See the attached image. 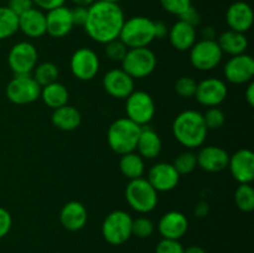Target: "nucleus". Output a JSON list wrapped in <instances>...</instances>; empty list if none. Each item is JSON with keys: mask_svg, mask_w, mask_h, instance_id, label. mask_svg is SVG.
<instances>
[{"mask_svg": "<svg viewBox=\"0 0 254 253\" xmlns=\"http://www.w3.org/2000/svg\"><path fill=\"white\" fill-rule=\"evenodd\" d=\"M124 21V12L118 2L96 0L88 6V15L83 27L93 41L104 45L118 39Z\"/></svg>", "mask_w": 254, "mask_h": 253, "instance_id": "1", "label": "nucleus"}, {"mask_svg": "<svg viewBox=\"0 0 254 253\" xmlns=\"http://www.w3.org/2000/svg\"><path fill=\"white\" fill-rule=\"evenodd\" d=\"M208 129L202 113L195 109H186L179 113L173 122V134L176 140L188 149L202 146L207 138Z\"/></svg>", "mask_w": 254, "mask_h": 253, "instance_id": "2", "label": "nucleus"}, {"mask_svg": "<svg viewBox=\"0 0 254 253\" xmlns=\"http://www.w3.org/2000/svg\"><path fill=\"white\" fill-rule=\"evenodd\" d=\"M140 131L141 126L127 117L116 119L107 130L109 148L119 155L135 151Z\"/></svg>", "mask_w": 254, "mask_h": 253, "instance_id": "3", "label": "nucleus"}, {"mask_svg": "<svg viewBox=\"0 0 254 253\" xmlns=\"http://www.w3.org/2000/svg\"><path fill=\"white\" fill-rule=\"evenodd\" d=\"M119 40L128 49L148 47L155 40L154 21L146 16H133L124 21Z\"/></svg>", "mask_w": 254, "mask_h": 253, "instance_id": "4", "label": "nucleus"}, {"mask_svg": "<svg viewBox=\"0 0 254 253\" xmlns=\"http://www.w3.org/2000/svg\"><path fill=\"white\" fill-rule=\"evenodd\" d=\"M126 200L136 212L149 213L158 205L159 196L145 178H139L130 180L126 186Z\"/></svg>", "mask_w": 254, "mask_h": 253, "instance_id": "5", "label": "nucleus"}, {"mask_svg": "<svg viewBox=\"0 0 254 253\" xmlns=\"http://www.w3.org/2000/svg\"><path fill=\"white\" fill-rule=\"evenodd\" d=\"M156 63L155 54L149 47H136L128 50L122 61V69L135 81L150 76L155 71Z\"/></svg>", "mask_w": 254, "mask_h": 253, "instance_id": "6", "label": "nucleus"}, {"mask_svg": "<svg viewBox=\"0 0 254 253\" xmlns=\"http://www.w3.org/2000/svg\"><path fill=\"white\" fill-rule=\"evenodd\" d=\"M133 218L123 210L112 211L102 223V236L112 246H121L131 237Z\"/></svg>", "mask_w": 254, "mask_h": 253, "instance_id": "7", "label": "nucleus"}, {"mask_svg": "<svg viewBox=\"0 0 254 253\" xmlns=\"http://www.w3.org/2000/svg\"><path fill=\"white\" fill-rule=\"evenodd\" d=\"M41 87L31 74H14L5 88L6 98L16 106H26L40 98Z\"/></svg>", "mask_w": 254, "mask_h": 253, "instance_id": "8", "label": "nucleus"}, {"mask_svg": "<svg viewBox=\"0 0 254 253\" xmlns=\"http://www.w3.org/2000/svg\"><path fill=\"white\" fill-rule=\"evenodd\" d=\"M155 102L145 91H133L126 98L127 118L138 126H148L155 116Z\"/></svg>", "mask_w": 254, "mask_h": 253, "instance_id": "9", "label": "nucleus"}, {"mask_svg": "<svg viewBox=\"0 0 254 253\" xmlns=\"http://www.w3.org/2000/svg\"><path fill=\"white\" fill-rule=\"evenodd\" d=\"M190 62L198 71H211L221 63L223 57L222 50L216 40H200L193 44L190 50Z\"/></svg>", "mask_w": 254, "mask_h": 253, "instance_id": "10", "label": "nucleus"}, {"mask_svg": "<svg viewBox=\"0 0 254 253\" xmlns=\"http://www.w3.org/2000/svg\"><path fill=\"white\" fill-rule=\"evenodd\" d=\"M37 60L39 54L36 47L29 41L16 42L7 54V64L14 74H31Z\"/></svg>", "mask_w": 254, "mask_h": 253, "instance_id": "11", "label": "nucleus"}, {"mask_svg": "<svg viewBox=\"0 0 254 253\" xmlns=\"http://www.w3.org/2000/svg\"><path fill=\"white\" fill-rule=\"evenodd\" d=\"M101 61L96 52L88 47H79L72 54L69 69L73 77L79 81H92L98 74Z\"/></svg>", "mask_w": 254, "mask_h": 253, "instance_id": "12", "label": "nucleus"}, {"mask_svg": "<svg viewBox=\"0 0 254 253\" xmlns=\"http://www.w3.org/2000/svg\"><path fill=\"white\" fill-rule=\"evenodd\" d=\"M225 78L232 84L250 83L254 77V60L251 55L231 56L223 67Z\"/></svg>", "mask_w": 254, "mask_h": 253, "instance_id": "13", "label": "nucleus"}, {"mask_svg": "<svg viewBox=\"0 0 254 253\" xmlns=\"http://www.w3.org/2000/svg\"><path fill=\"white\" fill-rule=\"evenodd\" d=\"M228 94L227 84L225 81L216 77L205 78L197 83L195 98L201 106L218 107L226 101Z\"/></svg>", "mask_w": 254, "mask_h": 253, "instance_id": "14", "label": "nucleus"}, {"mask_svg": "<svg viewBox=\"0 0 254 253\" xmlns=\"http://www.w3.org/2000/svg\"><path fill=\"white\" fill-rule=\"evenodd\" d=\"M146 180L158 192H169L179 185L180 175L173 164L158 163L149 169Z\"/></svg>", "mask_w": 254, "mask_h": 253, "instance_id": "15", "label": "nucleus"}, {"mask_svg": "<svg viewBox=\"0 0 254 253\" xmlns=\"http://www.w3.org/2000/svg\"><path fill=\"white\" fill-rule=\"evenodd\" d=\"M102 84L106 93L117 99H126L134 91V79L122 68L109 69Z\"/></svg>", "mask_w": 254, "mask_h": 253, "instance_id": "16", "label": "nucleus"}, {"mask_svg": "<svg viewBox=\"0 0 254 253\" xmlns=\"http://www.w3.org/2000/svg\"><path fill=\"white\" fill-rule=\"evenodd\" d=\"M228 169L238 184H251L254 179V154L250 149H240L230 155Z\"/></svg>", "mask_w": 254, "mask_h": 253, "instance_id": "17", "label": "nucleus"}, {"mask_svg": "<svg viewBox=\"0 0 254 253\" xmlns=\"http://www.w3.org/2000/svg\"><path fill=\"white\" fill-rule=\"evenodd\" d=\"M46 16V34L54 39H62L67 36L73 29V21L71 16V9L64 5L49 10Z\"/></svg>", "mask_w": 254, "mask_h": 253, "instance_id": "18", "label": "nucleus"}, {"mask_svg": "<svg viewBox=\"0 0 254 253\" xmlns=\"http://www.w3.org/2000/svg\"><path fill=\"white\" fill-rule=\"evenodd\" d=\"M197 166L207 173H221L227 169L230 154L217 145H207L200 149L197 154Z\"/></svg>", "mask_w": 254, "mask_h": 253, "instance_id": "19", "label": "nucleus"}, {"mask_svg": "<svg viewBox=\"0 0 254 253\" xmlns=\"http://www.w3.org/2000/svg\"><path fill=\"white\" fill-rule=\"evenodd\" d=\"M253 20L252 6L246 1L232 2L226 11V22L233 31L246 34L252 27Z\"/></svg>", "mask_w": 254, "mask_h": 253, "instance_id": "20", "label": "nucleus"}, {"mask_svg": "<svg viewBox=\"0 0 254 253\" xmlns=\"http://www.w3.org/2000/svg\"><path fill=\"white\" fill-rule=\"evenodd\" d=\"M189 230V220L183 212L169 211L164 213L158 223V231L163 238L180 240Z\"/></svg>", "mask_w": 254, "mask_h": 253, "instance_id": "21", "label": "nucleus"}, {"mask_svg": "<svg viewBox=\"0 0 254 253\" xmlns=\"http://www.w3.org/2000/svg\"><path fill=\"white\" fill-rule=\"evenodd\" d=\"M88 212L86 206L79 201H68L60 211V222L62 227L71 232H77L86 226Z\"/></svg>", "mask_w": 254, "mask_h": 253, "instance_id": "22", "label": "nucleus"}, {"mask_svg": "<svg viewBox=\"0 0 254 253\" xmlns=\"http://www.w3.org/2000/svg\"><path fill=\"white\" fill-rule=\"evenodd\" d=\"M19 30L30 39H39L46 35L45 12L37 7H31L19 15Z\"/></svg>", "mask_w": 254, "mask_h": 253, "instance_id": "23", "label": "nucleus"}, {"mask_svg": "<svg viewBox=\"0 0 254 253\" xmlns=\"http://www.w3.org/2000/svg\"><path fill=\"white\" fill-rule=\"evenodd\" d=\"M163 143L159 134L149 126H141L140 135L136 143V153L145 160H151L160 155Z\"/></svg>", "mask_w": 254, "mask_h": 253, "instance_id": "24", "label": "nucleus"}, {"mask_svg": "<svg viewBox=\"0 0 254 253\" xmlns=\"http://www.w3.org/2000/svg\"><path fill=\"white\" fill-rule=\"evenodd\" d=\"M169 41L171 46L178 51H189L196 42V27L186 22L176 21L169 29Z\"/></svg>", "mask_w": 254, "mask_h": 253, "instance_id": "25", "label": "nucleus"}, {"mask_svg": "<svg viewBox=\"0 0 254 253\" xmlns=\"http://www.w3.org/2000/svg\"><path fill=\"white\" fill-rule=\"evenodd\" d=\"M51 122L60 130L72 131L81 126L82 116L76 107L66 104V106L54 109Z\"/></svg>", "mask_w": 254, "mask_h": 253, "instance_id": "26", "label": "nucleus"}, {"mask_svg": "<svg viewBox=\"0 0 254 253\" xmlns=\"http://www.w3.org/2000/svg\"><path fill=\"white\" fill-rule=\"evenodd\" d=\"M217 44L223 54L236 56V55L246 54L250 42H248L246 34H243V32L227 30L218 36Z\"/></svg>", "mask_w": 254, "mask_h": 253, "instance_id": "27", "label": "nucleus"}, {"mask_svg": "<svg viewBox=\"0 0 254 253\" xmlns=\"http://www.w3.org/2000/svg\"><path fill=\"white\" fill-rule=\"evenodd\" d=\"M40 98L42 99V102H44L49 108H51L52 111H54V109L68 104L69 92L64 84L56 81L54 82V83H50L47 84V86L41 87Z\"/></svg>", "mask_w": 254, "mask_h": 253, "instance_id": "28", "label": "nucleus"}, {"mask_svg": "<svg viewBox=\"0 0 254 253\" xmlns=\"http://www.w3.org/2000/svg\"><path fill=\"white\" fill-rule=\"evenodd\" d=\"M119 170H121L122 175L126 176L129 180L143 178L144 173H145V163L138 153L131 151V153L121 155Z\"/></svg>", "mask_w": 254, "mask_h": 253, "instance_id": "29", "label": "nucleus"}, {"mask_svg": "<svg viewBox=\"0 0 254 253\" xmlns=\"http://www.w3.org/2000/svg\"><path fill=\"white\" fill-rule=\"evenodd\" d=\"M59 67L54 62H42L35 66L34 71L31 72V76L35 81L39 83L40 87H45L50 83H54L59 78Z\"/></svg>", "mask_w": 254, "mask_h": 253, "instance_id": "30", "label": "nucleus"}, {"mask_svg": "<svg viewBox=\"0 0 254 253\" xmlns=\"http://www.w3.org/2000/svg\"><path fill=\"white\" fill-rule=\"evenodd\" d=\"M19 31V16L7 6H0V41Z\"/></svg>", "mask_w": 254, "mask_h": 253, "instance_id": "31", "label": "nucleus"}, {"mask_svg": "<svg viewBox=\"0 0 254 253\" xmlns=\"http://www.w3.org/2000/svg\"><path fill=\"white\" fill-rule=\"evenodd\" d=\"M235 202L242 212L254 210V189L251 184H240L235 191Z\"/></svg>", "mask_w": 254, "mask_h": 253, "instance_id": "32", "label": "nucleus"}, {"mask_svg": "<svg viewBox=\"0 0 254 253\" xmlns=\"http://www.w3.org/2000/svg\"><path fill=\"white\" fill-rule=\"evenodd\" d=\"M174 168L179 175H189L197 168V158L196 154L190 150H185L179 154L173 163Z\"/></svg>", "mask_w": 254, "mask_h": 253, "instance_id": "33", "label": "nucleus"}, {"mask_svg": "<svg viewBox=\"0 0 254 253\" xmlns=\"http://www.w3.org/2000/svg\"><path fill=\"white\" fill-rule=\"evenodd\" d=\"M196 88H197V82L190 76L179 77L174 84L175 93L181 98H191L195 97Z\"/></svg>", "mask_w": 254, "mask_h": 253, "instance_id": "34", "label": "nucleus"}, {"mask_svg": "<svg viewBox=\"0 0 254 253\" xmlns=\"http://www.w3.org/2000/svg\"><path fill=\"white\" fill-rule=\"evenodd\" d=\"M202 116L203 122H205L206 124V128H207L208 130L220 129L226 122L225 112L221 108H218V107H210Z\"/></svg>", "mask_w": 254, "mask_h": 253, "instance_id": "35", "label": "nucleus"}, {"mask_svg": "<svg viewBox=\"0 0 254 253\" xmlns=\"http://www.w3.org/2000/svg\"><path fill=\"white\" fill-rule=\"evenodd\" d=\"M128 50V47H127L119 39L112 40V41L104 44V54H106L107 59L114 62L123 61Z\"/></svg>", "mask_w": 254, "mask_h": 253, "instance_id": "36", "label": "nucleus"}, {"mask_svg": "<svg viewBox=\"0 0 254 253\" xmlns=\"http://www.w3.org/2000/svg\"><path fill=\"white\" fill-rule=\"evenodd\" d=\"M154 223L148 217H138L131 223V236L138 238H148L154 233Z\"/></svg>", "mask_w": 254, "mask_h": 253, "instance_id": "37", "label": "nucleus"}, {"mask_svg": "<svg viewBox=\"0 0 254 253\" xmlns=\"http://www.w3.org/2000/svg\"><path fill=\"white\" fill-rule=\"evenodd\" d=\"M161 7L171 15L180 16L185 10L191 6V0H159Z\"/></svg>", "mask_w": 254, "mask_h": 253, "instance_id": "38", "label": "nucleus"}, {"mask_svg": "<svg viewBox=\"0 0 254 253\" xmlns=\"http://www.w3.org/2000/svg\"><path fill=\"white\" fill-rule=\"evenodd\" d=\"M185 248L179 242V240H168L163 238L155 248V253H184Z\"/></svg>", "mask_w": 254, "mask_h": 253, "instance_id": "39", "label": "nucleus"}, {"mask_svg": "<svg viewBox=\"0 0 254 253\" xmlns=\"http://www.w3.org/2000/svg\"><path fill=\"white\" fill-rule=\"evenodd\" d=\"M179 20H181V21L186 22V24L191 25V26L196 27L200 25L201 22V15L200 12L197 11V9L196 7H193L192 5H191L190 7H189L188 10H185V11L183 12V14L179 16Z\"/></svg>", "mask_w": 254, "mask_h": 253, "instance_id": "40", "label": "nucleus"}, {"mask_svg": "<svg viewBox=\"0 0 254 253\" xmlns=\"http://www.w3.org/2000/svg\"><path fill=\"white\" fill-rule=\"evenodd\" d=\"M12 226V217L6 208L0 206V240L10 232Z\"/></svg>", "mask_w": 254, "mask_h": 253, "instance_id": "41", "label": "nucleus"}, {"mask_svg": "<svg viewBox=\"0 0 254 253\" xmlns=\"http://www.w3.org/2000/svg\"><path fill=\"white\" fill-rule=\"evenodd\" d=\"M7 7L19 16L31 7H34V2H32V0H9Z\"/></svg>", "mask_w": 254, "mask_h": 253, "instance_id": "42", "label": "nucleus"}, {"mask_svg": "<svg viewBox=\"0 0 254 253\" xmlns=\"http://www.w3.org/2000/svg\"><path fill=\"white\" fill-rule=\"evenodd\" d=\"M87 15H88V7L74 6L73 9H71V16L74 26H84Z\"/></svg>", "mask_w": 254, "mask_h": 253, "instance_id": "43", "label": "nucleus"}, {"mask_svg": "<svg viewBox=\"0 0 254 253\" xmlns=\"http://www.w3.org/2000/svg\"><path fill=\"white\" fill-rule=\"evenodd\" d=\"M32 2H34V6H36L37 9L42 10V11H49V10L55 9V7L64 5L66 0H32Z\"/></svg>", "mask_w": 254, "mask_h": 253, "instance_id": "44", "label": "nucleus"}, {"mask_svg": "<svg viewBox=\"0 0 254 253\" xmlns=\"http://www.w3.org/2000/svg\"><path fill=\"white\" fill-rule=\"evenodd\" d=\"M154 34H155V39H163V37L168 36V25L163 21H154Z\"/></svg>", "mask_w": 254, "mask_h": 253, "instance_id": "45", "label": "nucleus"}, {"mask_svg": "<svg viewBox=\"0 0 254 253\" xmlns=\"http://www.w3.org/2000/svg\"><path fill=\"white\" fill-rule=\"evenodd\" d=\"M193 212H195V215L197 216V217H206V216L208 215V212H210V205H208L206 201H200V202L195 206Z\"/></svg>", "mask_w": 254, "mask_h": 253, "instance_id": "46", "label": "nucleus"}, {"mask_svg": "<svg viewBox=\"0 0 254 253\" xmlns=\"http://www.w3.org/2000/svg\"><path fill=\"white\" fill-rule=\"evenodd\" d=\"M245 98H246V102L248 103V106L250 107L254 106V82L253 81H251L250 83H248L247 88H246Z\"/></svg>", "mask_w": 254, "mask_h": 253, "instance_id": "47", "label": "nucleus"}, {"mask_svg": "<svg viewBox=\"0 0 254 253\" xmlns=\"http://www.w3.org/2000/svg\"><path fill=\"white\" fill-rule=\"evenodd\" d=\"M202 34V39L205 40H215L216 37V30L212 26H205L201 31Z\"/></svg>", "mask_w": 254, "mask_h": 253, "instance_id": "48", "label": "nucleus"}, {"mask_svg": "<svg viewBox=\"0 0 254 253\" xmlns=\"http://www.w3.org/2000/svg\"><path fill=\"white\" fill-rule=\"evenodd\" d=\"M72 2L74 4V6H84V7H88L93 4L96 0H71Z\"/></svg>", "mask_w": 254, "mask_h": 253, "instance_id": "49", "label": "nucleus"}, {"mask_svg": "<svg viewBox=\"0 0 254 253\" xmlns=\"http://www.w3.org/2000/svg\"><path fill=\"white\" fill-rule=\"evenodd\" d=\"M184 253H206V251L200 246H190V247L185 248Z\"/></svg>", "mask_w": 254, "mask_h": 253, "instance_id": "50", "label": "nucleus"}, {"mask_svg": "<svg viewBox=\"0 0 254 253\" xmlns=\"http://www.w3.org/2000/svg\"><path fill=\"white\" fill-rule=\"evenodd\" d=\"M103 1H109V2H119L121 0H103Z\"/></svg>", "mask_w": 254, "mask_h": 253, "instance_id": "51", "label": "nucleus"}]
</instances>
